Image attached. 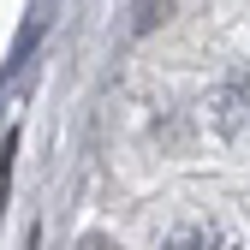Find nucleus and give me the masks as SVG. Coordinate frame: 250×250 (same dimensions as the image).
Here are the masks:
<instances>
[{
	"instance_id": "f257e3e1",
	"label": "nucleus",
	"mask_w": 250,
	"mask_h": 250,
	"mask_svg": "<svg viewBox=\"0 0 250 250\" xmlns=\"http://www.w3.org/2000/svg\"><path fill=\"white\" fill-rule=\"evenodd\" d=\"M161 250H232V238H227L221 227H208V221H185V227L167 232Z\"/></svg>"
},
{
	"instance_id": "f03ea898",
	"label": "nucleus",
	"mask_w": 250,
	"mask_h": 250,
	"mask_svg": "<svg viewBox=\"0 0 250 250\" xmlns=\"http://www.w3.org/2000/svg\"><path fill=\"white\" fill-rule=\"evenodd\" d=\"M12 161H18V131L0 137V214H6V203H12Z\"/></svg>"
},
{
	"instance_id": "7ed1b4c3",
	"label": "nucleus",
	"mask_w": 250,
	"mask_h": 250,
	"mask_svg": "<svg viewBox=\"0 0 250 250\" xmlns=\"http://www.w3.org/2000/svg\"><path fill=\"white\" fill-rule=\"evenodd\" d=\"M78 250H119V244H113V238H107V232H89V238H83V244H78Z\"/></svg>"
}]
</instances>
